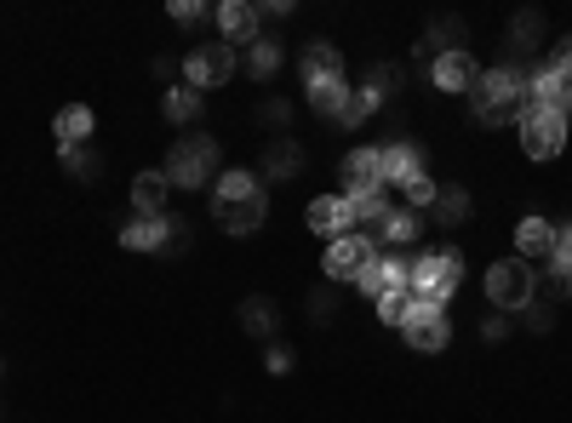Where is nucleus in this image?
<instances>
[{
	"mask_svg": "<svg viewBox=\"0 0 572 423\" xmlns=\"http://www.w3.org/2000/svg\"><path fill=\"white\" fill-rule=\"evenodd\" d=\"M269 218V189L258 184V172H223L212 184V223L223 235H258Z\"/></svg>",
	"mask_w": 572,
	"mask_h": 423,
	"instance_id": "nucleus-1",
	"label": "nucleus"
},
{
	"mask_svg": "<svg viewBox=\"0 0 572 423\" xmlns=\"http://www.w3.org/2000/svg\"><path fill=\"white\" fill-rule=\"evenodd\" d=\"M469 115L481 127H521V115H527V69L515 63L481 69V81L469 86Z\"/></svg>",
	"mask_w": 572,
	"mask_h": 423,
	"instance_id": "nucleus-2",
	"label": "nucleus"
},
{
	"mask_svg": "<svg viewBox=\"0 0 572 423\" xmlns=\"http://www.w3.org/2000/svg\"><path fill=\"white\" fill-rule=\"evenodd\" d=\"M161 172H166L172 189H207V195H212V184L223 178V149H218V138H207V132L172 138Z\"/></svg>",
	"mask_w": 572,
	"mask_h": 423,
	"instance_id": "nucleus-3",
	"label": "nucleus"
},
{
	"mask_svg": "<svg viewBox=\"0 0 572 423\" xmlns=\"http://www.w3.org/2000/svg\"><path fill=\"white\" fill-rule=\"evenodd\" d=\"M407 286H412L418 297H424V304L446 309V304L458 297V286H464V252H458L453 240H441V246H418Z\"/></svg>",
	"mask_w": 572,
	"mask_h": 423,
	"instance_id": "nucleus-4",
	"label": "nucleus"
},
{
	"mask_svg": "<svg viewBox=\"0 0 572 423\" xmlns=\"http://www.w3.org/2000/svg\"><path fill=\"white\" fill-rule=\"evenodd\" d=\"M120 246L127 252H149V258H184L189 252V218L178 212H161V218H132L127 230H120Z\"/></svg>",
	"mask_w": 572,
	"mask_h": 423,
	"instance_id": "nucleus-5",
	"label": "nucleus"
},
{
	"mask_svg": "<svg viewBox=\"0 0 572 423\" xmlns=\"http://www.w3.org/2000/svg\"><path fill=\"white\" fill-rule=\"evenodd\" d=\"M538 297V269L521 263V258H499L487 269V304L499 315H521Z\"/></svg>",
	"mask_w": 572,
	"mask_h": 423,
	"instance_id": "nucleus-6",
	"label": "nucleus"
},
{
	"mask_svg": "<svg viewBox=\"0 0 572 423\" xmlns=\"http://www.w3.org/2000/svg\"><path fill=\"white\" fill-rule=\"evenodd\" d=\"M235 69H241V52H235V46H223V40H195L189 52H184V86H195V92L230 86Z\"/></svg>",
	"mask_w": 572,
	"mask_h": 423,
	"instance_id": "nucleus-7",
	"label": "nucleus"
},
{
	"mask_svg": "<svg viewBox=\"0 0 572 423\" xmlns=\"http://www.w3.org/2000/svg\"><path fill=\"white\" fill-rule=\"evenodd\" d=\"M378 258V240L372 235H343V240H327V252H320V275H327V286H343V281H361V269Z\"/></svg>",
	"mask_w": 572,
	"mask_h": 423,
	"instance_id": "nucleus-8",
	"label": "nucleus"
},
{
	"mask_svg": "<svg viewBox=\"0 0 572 423\" xmlns=\"http://www.w3.org/2000/svg\"><path fill=\"white\" fill-rule=\"evenodd\" d=\"M567 115H550V109H527L521 115V127H515V138H521V155L527 161H556L561 149H567Z\"/></svg>",
	"mask_w": 572,
	"mask_h": 423,
	"instance_id": "nucleus-9",
	"label": "nucleus"
},
{
	"mask_svg": "<svg viewBox=\"0 0 572 423\" xmlns=\"http://www.w3.org/2000/svg\"><path fill=\"white\" fill-rule=\"evenodd\" d=\"M412 258L418 252H389V246H378V258H372L366 269H361V297H372V304H378V297H389V292H401L407 286V275H412Z\"/></svg>",
	"mask_w": 572,
	"mask_h": 423,
	"instance_id": "nucleus-10",
	"label": "nucleus"
},
{
	"mask_svg": "<svg viewBox=\"0 0 572 423\" xmlns=\"http://www.w3.org/2000/svg\"><path fill=\"white\" fill-rule=\"evenodd\" d=\"M304 223H310V235H320V240H343V235H355V207H350V195H315L310 201V212H304Z\"/></svg>",
	"mask_w": 572,
	"mask_h": 423,
	"instance_id": "nucleus-11",
	"label": "nucleus"
},
{
	"mask_svg": "<svg viewBox=\"0 0 572 423\" xmlns=\"http://www.w3.org/2000/svg\"><path fill=\"white\" fill-rule=\"evenodd\" d=\"M401 338H407V350H418V355H441L446 343H453V320H446V309H435V304H418L412 320L401 327Z\"/></svg>",
	"mask_w": 572,
	"mask_h": 423,
	"instance_id": "nucleus-12",
	"label": "nucleus"
},
{
	"mask_svg": "<svg viewBox=\"0 0 572 423\" xmlns=\"http://www.w3.org/2000/svg\"><path fill=\"white\" fill-rule=\"evenodd\" d=\"M338 184H343V195L384 189V149H378V143L350 149V155H343V166H338Z\"/></svg>",
	"mask_w": 572,
	"mask_h": 423,
	"instance_id": "nucleus-13",
	"label": "nucleus"
},
{
	"mask_svg": "<svg viewBox=\"0 0 572 423\" xmlns=\"http://www.w3.org/2000/svg\"><path fill=\"white\" fill-rule=\"evenodd\" d=\"M544 12H515L510 30H504V63L527 69V58H544Z\"/></svg>",
	"mask_w": 572,
	"mask_h": 423,
	"instance_id": "nucleus-14",
	"label": "nucleus"
},
{
	"mask_svg": "<svg viewBox=\"0 0 572 423\" xmlns=\"http://www.w3.org/2000/svg\"><path fill=\"white\" fill-rule=\"evenodd\" d=\"M258 35H264V17H258L253 0H223V7H218V40L235 46V52H246Z\"/></svg>",
	"mask_w": 572,
	"mask_h": 423,
	"instance_id": "nucleus-15",
	"label": "nucleus"
},
{
	"mask_svg": "<svg viewBox=\"0 0 572 423\" xmlns=\"http://www.w3.org/2000/svg\"><path fill=\"white\" fill-rule=\"evenodd\" d=\"M297 81H304V92L343 81V52H338L332 40H310L304 52H297Z\"/></svg>",
	"mask_w": 572,
	"mask_h": 423,
	"instance_id": "nucleus-16",
	"label": "nucleus"
},
{
	"mask_svg": "<svg viewBox=\"0 0 572 423\" xmlns=\"http://www.w3.org/2000/svg\"><path fill=\"white\" fill-rule=\"evenodd\" d=\"M515 258H521V263H550V258H556V223L538 218V212L521 218V223H515Z\"/></svg>",
	"mask_w": 572,
	"mask_h": 423,
	"instance_id": "nucleus-17",
	"label": "nucleus"
},
{
	"mask_svg": "<svg viewBox=\"0 0 572 423\" xmlns=\"http://www.w3.org/2000/svg\"><path fill=\"white\" fill-rule=\"evenodd\" d=\"M297 172H304V143H297V138H269L264 166H258V184H264V189H269V184H292Z\"/></svg>",
	"mask_w": 572,
	"mask_h": 423,
	"instance_id": "nucleus-18",
	"label": "nucleus"
},
{
	"mask_svg": "<svg viewBox=\"0 0 572 423\" xmlns=\"http://www.w3.org/2000/svg\"><path fill=\"white\" fill-rule=\"evenodd\" d=\"M476 81H481L476 52H441V58L430 63V86H435V92H469Z\"/></svg>",
	"mask_w": 572,
	"mask_h": 423,
	"instance_id": "nucleus-19",
	"label": "nucleus"
},
{
	"mask_svg": "<svg viewBox=\"0 0 572 423\" xmlns=\"http://www.w3.org/2000/svg\"><path fill=\"white\" fill-rule=\"evenodd\" d=\"M441 52H469V30L458 17H430L424 40H418V63H435Z\"/></svg>",
	"mask_w": 572,
	"mask_h": 423,
	"instance_id": "nucleus-20",
	"label": "nucleus"
},
{
	"mask_svg": "<svg viewBox=\"0 0 572 423\" xmlns=\"http://www.w3.org/2000/svg\"><path fill=\"white\" fill-rule=\"evenodd\" d=\"M92 132H97V115H92L86 104H63V109L52 115L58 155H69V149H86V143H92Z\"/></svg>",
	"mask_w": 572,
	"mask_h": 423,
	"instance_id": "nucleus-21",
	"label": "nucleus"
},
{
	"mask_svg": "<svg viewBox=\"0 0 572 423\" xmlns=\"http://www.w3.org/2000/svg\"><path fill=\"white\" fill-rule=\"evenodd\" d=\"M469 212H476V201H469V184H441V195H435V207L424 212V223H435V230H464L469 223Z\"/></svg>",
	"mask_w": 572,
	"mask_h": 423,
	"instance_id": "nucleus-22",
	"label": "nucleus"
},
{
	"mask_svg": "<svg viewBox=\"0 0 572 423\" xmlns=\"http://www.w3.org/2000/svg\"><path fill=\"white\" fill-rule=\"evenodd\" d=\"M418 172H430V161H424V149H418L412 138L384 143V189H401L407 178H418Z\"/></svg>",
	"mask_w": 572,
	"mask_h": 423,
	"instance_id": "nucleus-23",
	"label": "nucleus"
},
{
	"mask_svg": "<svg viewBox=\"0 0 572 423\" xmlns=\"http://www.w3.org/2000/svg\"><path fill=\"white\" fill-rule=\"evenodd\" d=\"M418 240H424V212L395 207L378 230V246H389V252H418Z\"/></svg>",
	"mask_w": 572,
	"mask_h": 423,
	"instance_id": "nucleus-24",
	"label": "nucleus"
},
{
	"mask_svg": "<svg viewBox=\"0 0 572 423\" xmlns=\"http://www.w3.org/2000/svg\"><path fill=\"white\" fill-rule=\"evenodd\" d=\"M235 320H241V332H246V338H269V343H276V332H281V309H276V297H264V292L241 297Z\"/></svg>",
	"mask_w": 572,
	"mask_h": 423,
	"instance_id": "nucleus-25",
	"label": "nucleus"
},
{
	"mask_svg": "<svg viewBox=\"0 0 572 423\" xmlns=\"http://www.w3.org/2000/svg\"><path fill=\"white\" fill-rule=\"evenodd\" d=\"M166 195H172V184H166L161 166L138 172V178H132V218H161L166 212Z\"/></svg>",
	"mask_w": 572,
	"mask_h": 423,
	"instance_id": "nucleus-26",
	"label": "nucleus"
},
{
	"mask_svg": "<svg viewBox=\"0 0 572 423\" xmlns=\"http://www.w3.org/2000/svg\"><path fill=\"white\" fill-rule=\"evenodd\" d=\"M281 63H287V46H281L276 35H258V40L241 52V69L253 74L258 86H264V81H276V69H281Z\"/></svg>",
	"mask_w": 572,
	"mask_h": 423,
	"instance_id": "nucleus-27",
	"label": "nucleus"
},
{
	"mask_svg": "<svg viewBox=\"0 0 572 423\" xmlns=\"http://www.w3.org/2000/svg\"><path fill=\"white\" fill-rule=\"evenodd\" d=\"M201 109H207V97L195 92V86H184V81H172L166 97H161V115L172 120V127H195V120H201Z\"/></svg>",
	"mask_w": 572,
	"mask_h": 423,
	"instance_id": "nucleus-28",
	"label": "nucleus"
},
{
	"mask_svg": "<svg viewBox=\"0 0 572 423\" xmlns=\"http://www.w3.org/2000/svg\"><path fill=\"white\" fill-rule=\"evenodd\" d=\"M355 92L366 97V104H372V109H384V104H389V97H395V92H401V69H395V63H372V69L361 74V86H355Z\"/></svg>",
	"mask_w": 572,
	"mask_h": 423,
	"instance_id": "nucleus-29",
	"label": "nucleus"
},
{
	"mask_svg": "<svg viewBox=\"0 0 572 423\" xmlns=\"http://www.w3.org/2000/svg\"><path fill=\"white\" fill-rule=\"evenodd\" d=\"M350 207H355V230H361V235H366V230H384V218L395 212L389 189H366V195H350Z\"/></svg>",
	"mask_w": 572,
	"mask_h": 423,
	"instance_id": "nucleus-30",
	"label": "nucleus"
},
{
	"mask_svg": "<svg viewBox=\"0 0 572 423\" xmlns=\"http://www.w3.org/2000/svg\"><path fill=\"white\" fill-rule=\"evenodd\" d=\"M58 161H63V172L74 184H97V178H104V166H109L104 149H92V143L86 149H69V155H58Z\"/></svg>",
	"mask_w": 572,
	"mask_h": 423,
	"instance_id": "nucleus-31",
	"label": "nucleus"
},
{
	"mask_svg": "<svg viewBox=\"0 0 572 423\" xmlns=\"http://www.w3.org/2000/svg\"><path fill=\"white\" fill-rule=\"evenodd\" d=\"M418 304H424V297H418L412 286H401V292L378 297V320H384V327H395V332H401L407 320H412V309H418Z\"/></svg>",
	"mask_w": 572,
	"mask_h": 423,
	"instance_id": "nucleus-32",
	"label": "nucleus"
},
{
	"mask_svg": "<svg viewBox=\"0 0 572 423\" xmlns=\"http://www.w3.org/2000/svg\"><path fill=\"white\" fill-rule=\"evenodd\" d=\"M350 92H355L350 81H332V86H315V92H310V109H315L320 120H338V115H343V104H350Z\"/></svg>",
	"mask_w": 572,
	"mask_h": 423,
	"instance_id": "nucleus-33",
	"label": "nucleus"
},
{
	"mask_svg": "<svg viewBox=\"0 0 572 423\" xmlns=\"http://www.w3.org/2000/svg\"><path fill=\"white\" fill-rule=\"evenodd\" d=\"M258 127L269 138H292V104H287V97H264V104H258Z\"/></svg>",
	"mask_w": 572,
	"mask_h": 423,
	"instance_id": "nucleus-34",
	"label": "nucleus"
},
{
	"mask_svg": "<svg viewBox=\"0 0 572 423\" xmlns=\"http://www.w3.org/2000/svg\"><path fill=\"white\" fill-rule=\"evenodd\" d=\"M435 195H441V184L430 178V172H418V178H407V184H401V207L430 212V207H435Z\"/></svg>",
	"mask_w": 572,
	"mask_h": 423,
	"instance_id": "nucleus-35",
	"label": "nucleus"
},
{
	"mask_svg": "<svg viewBox=\"0 0 572 423\" xmlns=\"http://www.w3.org/2000/svg\"><path fill=\"white\" fill-rule=\"evenodd\" d=\"M538 69H550V74H561V81H572V35H561V40H550V46H544Z\"/></svg>",
	"mask_w": 572,
	"mask_h": 423,
	"instance_id": "nucleus-36",
	"label": "nucleus"
},
{
	"mask_svg": "<svg viewBox=\"0 0 572 423\" xmlns=\"http://www.w3.org/2000/svg\"><path fill=\"white\" fill-rule=\"evenodd\" d=\"M207 17H218V7H201V0H172V23H184V30H201Z\"/></svg>",
	"mask_w": 572,
	"mask_h": 423,
	"instance_id": "nucleus-37",
	"label": "nucleus"
},
{
	"mask_svg": "<svg viewBox=\"0 0 572 423\" xmlns=\"http://www.w3.org/2000/svg\"><path fill=\"white\" fill-rule=\"evenodd\" d=\"M521 320H527V332H538V338H544V332L556 327V304H550V297H533V304L521 309Z\"/></svg>",
	"mask_w": 572,
	"mask_h": 423,
	"instance_id": "nucleus-38",
	"label": "nucleus"
},
{
	"mask_svg": "<svg viewBox=\"0 0 572 423\" xmlns=\"http://www.w3.org/2000/svg\"><path fill=\"white\" fill-rule=\"evenodd\" d=\"M332 315H338V297H332V286H315V292H310V320H315V327H327Z\"/></svg>",
	"mask_w": 572,
	"mask_h": 423,
	"instance_id": "nucleus-39",
	"label": "nucleus"
},
{
	"mask_svg": "<svg viewBox=\"0 0 572 423\" xmlns=\"http://www.w3.org/2000/svg\"><path fill=\"white\" fill-rule=\"evenodd\" d=\"M366 115H372V104L361 92H350V104H343V115L332 120V127H343V132H355V127H366Z\"/></svg>",
	"mask_w": 572,
	"mask_h": 423,
	"instance_id": "nucleus-40",
	"label": "nucleus"
},
{
	"mask_svg": "<svg viewBox=\"0 0 572 423\" xmlns=\"http://www.w3.org/2000/svg\"><path fill=\"white\" fill-rule=\"evenodd\" d=\"M292 366H297V355L287 350V343H269V355H264V372H269V378H287Z\"/></svg>",
	"mask_w": 572,
	"mask_h": 423,
	"instance_id": "nucleus-41",
	"label": "nucleus"
},
{
	"mask_svg": "<svg viewBox=\"0 0 572 423\" xmlns=\"http://www.w3.org/2000/svg\"><path fill=\"white\" fill-rule=\"evenodd\" d=\"M481 338H487V343H504V338H510V315L492 309V315L481 320Z\"/></svg>",
	"mask_w": 572,
	"mask_h": 423,
	"instance_id": "nucleus-42",
	"label": "nucleus"
},
{
	"mask_svg": "<svg viewBox=\"0 0 572 423\" xmlns=\"http://www.w3.org/2000/svg\"><path fill=\"white\" fill-rule=\"evenodd\" d=\"M556 258H561V263H572V218H567V223H556Z\"/></svg>",
	"mask_w": 572,
	"mask_h": 423,
	"instance_id": "nucleus-43",
	"label": "nucleus"
},
{
	"mask_svg": "<svg viewBox=\"0 0 572 423\" xmlns=\"http://www.w3.org/2000/svg\"><path fill=\"white\" fill-rule=\"evenodd\" d=\"M258 17H264V23H281V17H292V0H269V7H258Z\"/></svg>",
	"mask_w": 572,
	"mask_h": 423,
	"instance_id": "nucleus-44",
	"label": "nucleus"
},
{
	"mask_svg": "<svg viewBox=\"0 0 572 423\" xmlns=\"http://www.w3.org/2000/svg\"><path fill=\"white\" fill-rule=\"evenodd\" d=\"M567 127H572V97H567Z\"/></svg>",
	"mask_w": 572,
	"mask_h": 423,
	"instance_id": "nucleus-45",
	"label": "nucleus"
},
{
	"mask_svg": "<svg viewBox=\"0 0 572 423\" xmlns=\"http://www.w3.org/2000/svg\"><path fill=\"white\" fill-rule=\"evenodd\" d=\"M0 378H7V361H0Z\"/></svg>",
	"mask_w": 572,
	"mask_h": 423,
	"instance_id": "nucleus-46",
	"label": "nucleus"
}]
</instances>
